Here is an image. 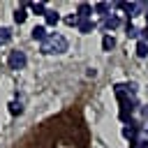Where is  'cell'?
Instances as JSON below:
<instances>
[{"label": "cell", "instance_id": "ba28073f", "mask_svg": "<svg viewBox=\"0 0 148 148\" xmlns=\"http://www.w3.org/2000/svg\"><path fill=\"white\" fill-rule=\"evenodd\" d=\"M76 30H79L81 35H88V32L95 30V21H90V18H81L79 25H76Z\"/></svg>", "mask_w": 148, "mask_h": 148}, {"label": "cell", "instance_id": "30bf717a", "mask_svg": "<svg viewBox=\"0 0 148 148\" xmlns=\"http://www.w3.org/2000/svg\"><path fill=\"white\" fill-rule=\"evenodd\" d=\"M92 12H95V14H102V16L106 18L109 12H111V5H109V2H97V5L92 7Z\"/></svg>", "mask_w": 148, "mask_h": 148}, {"label": "cell", "instance_id": "ffe728a7", "mask_svg": "<svg viewBox=\"0 0 148 148\" xmlns=\"http://www.w3.org/2000/svg\"><path fill=\"white\" fill-rule=\"evenodd\" d=\"M139 148H148V139H139Z\"/></svg>", "mask_w": 148, "mask_h": 148}, {"label": "cell", "instance_id": "6da1fadb", "mask_svg": "<svg viewBox=\"0 0 148 148\" xmlns=\"http://www.w3.org/2000/svg\"><path fill=\"white\" fill-rule=\"evenodd\" d=\"M113 92H116V99H118V104H120L118 118H120L123 123H130V120H132V113H134V109H136L134 95L125 88V83H116V86H113Z\"/></svg>", "mask_w": 148, "mask_h": 148}, {"label": "cell", "instance_id": "7c38bea8", "mask_svg": "<svg viewBox=\"0 0 148 148\" xmlns=\"http://www.w3.org/2000/svg\"><path fill=\"white\" fill-rule=\"evenodd\" d=\"M44 18H46V25H56V23L60 21V14H58V12H53V9H46Z\"/></svg>", "mask_w": 148, "mask_h": 148}, {"label": "cell", "instance_id": "8fae6325", "mask_svg": "<svg viewBox=\"0 0 148 148\" xmlns=\"http://www.w3.org/2000/svg\"><path fill=\"white\" fill-rule=\"evenodd\" d=\"M125 35H127L130 39H136V42H139V30L134 28V23H132L130 18H127V23H125Z\"/></svg>", "mask_w": 148, "mask_h": 148}, {"label": "cell", "instance_id": "4fadbf2b", "mask_svg": "<svg viewBox=\"0 0 148 148\" xmlns=\"http://www.w3.org/2000/svg\"><path fill=\"white\" fill-rule=\"evenodd\" d=\"M113 46H116V39H113V35L106 32V35L102 37V49H104V51H111Z\"/></svg>", "mask_w": 148, "mask_h": 148}, {"label": "cell", "instance_id": "277c9868", "mask_svg": "<svg viewBox=\"0 0 148 148\" xmlns=\"http://www.w3.org/2000/svg\"><path fill=\"white\" fill-rule=\"evenodd\" d=\"M141 130H143V125H141V123H136V120H130V123L123 127V136H125V139H130V141H136Z\"/></svg>", "mask_w": 148, "mask_h": 148}, {"label": "cell", "instance_id": "7a4b0ae2", "mask_svg": "<svg viewBox=\"0 0 148 148\" xmlns=\"http://www.w3.org/2000/svg\"><path fill=\"white\" fill-rule=\"evenodd\" d=\"M69 49V42L62 37V35H49V39L46 42H42L39 44V51L44 53V56H60V53H65Z\"/></svg>", "mask_w": 148, "mask_h": 148}, {"label": "cell", "instance_id": "5b68a950", "mask_svg": "<svg viewBox=\"0 0 148 148\" xmlns=\"http://www.w3.org/2000/svg\"><path fill=\"white\" fill-rule=\"evenodd\" d=\"M116 28H120V16L109 14V16L102 21V30H116Z\"/></svg>", "mask_w": 148, "mask_h": 148}, {"label": "cell", "instance_id": "7402d4cb", "mask_svg": "<svg viewBox=\"0 0 148 148\" xmlns=\"http://www.w3.org/2000/svg\"><path fill=\"white\" fill-rule=\"evenodd\" d=\"M143 132H146V134H148V125H146V127H143Z\"/></svg>", "mask_w": 148, "mask_h": 148}, {"label": "cell", "instance_id": "3957f363", "mask_svg": "<svg viewBox=\"0 0 148 148\" xmlns=\"http://www.w3.org/2000/svg\"><path fill=\"white\" fill-rule=\"evenodd\" d=\"M25 65H28V56H25V51H21V49L9 51V56H7V67H9V69H23Z\"/></svg>", "mask_w": 148, "mask_h": 148}, {"label": "cell", "instance_id": "2e32d148", "mask_svg": "<svg viewBox=\"0 0 148 148\" xmlns=\"http://www.w3.org/2000/svg\"><path fill=\"white\" fill-rule=\"evenodd\" d=\"M9 39H12V30L9 28H0V46L9 44Z\"/></svg>", "mask_w": 148, "mask_h": 148}, {"label": "cell", "instance_id": "e0dca14e", "mask_svg": "<svg viewBox=\"0 0 148 148\" xmlns=\"http://www.w3.org/2000/svg\"><path fill=\"white\" fill-rule=\"evenodd\" d=\"M9 113H12V116H21V113H23V104H21V102H12V104H9Z\"/></svg>", "mask_w": 148, "mask_h": 148}, {"label": "cell", "instance_id": "ac0fdd59", "mask_svg": "<svg viewBox=\"0 0 148 148\" xmlns=\"http://www.w3.org/2000/svg\"><path fill=\"white\" fill-rule=\"evenodd\" d=\"M79 21H81V18H79V16H76V12H74V14H69V16H67V18H65V23H67V25H74V28H76V25H79Z\"/></svg>", "mask_w": 148, "mask_h": 148}, {"label": "cell", "instance_id": "9c48e42d", "mask_svg": "<svg viewBox=\"0 0 148 148\" xmlns=\"http://www.w3.org/2000/svg\"><path fill=\"white\" fill-rule=\"evenodd\" d=\"M25 7H28V2H23L21 7H16V9H14V21H16L18 25H21V23L28 18V12H25Z\"/></svg>", "mask_w": 148, "mask_h": 148}, {"label": "cell", "instance_id": "52a82bcc", "mask_svg": "<svg viewBox=\"0 0 148 148\" xmlns=\"http://www.w3.org/2000/svg\"><path fill=\"white\" fill-rule=\"evenodd\" d=\"M90 14H92V5H90V2H79L76 16H79V18H90Z\"/></svg>", "mask_w": 148, "mask_h": 148}, {"label": "cell", "instance_id": "9a60e30c", "mask_svg": "<svg viewBox=\"0 0 148 148\" xmlns=\"http://www.w3.org/2000/svg\"><path fill=\"white\" fill-rule=\"evenodd\" d=\"M134 51H136V56H139V58H146V56H148V44L139 39V42H136V49H134Z\"/></svg>", "mask_w": 148, "mask_h": 148}, {"label": "cell", "instance_id": "5bb4252c", "mask_svg": "<svg viewBox=\"0 0 148 148\" xmlns=\"http://www.w3.org/2000/svg\"><path fill=\"white\" fill-rule=\"evenodd\" d=\"M28 7H30V12H35V14H46V5L44 2H28Z\"/></svg>", "mask_w": 148, "mask_h": 148}, {"label": "cell", "instance_id": "8992f818", "mask_svg": "<svg viewBox=\"0 0 148 148\" xmlns=\"http://www.w3.org/2000/svg\"><path fill=\"white\" fill-rule=\"evenodd\" d=\"M30 37H32L35 42H39V44H42V42H46V39H49L46 25H35V28H32V32H30Z\"/></svg>", "mask_w": 148, "mask_h": 148}, {"label": "cell", "instance_id": "d6986e66", "mask_svg": "<svg viewBox=\"0 0 148 148\" xmlns=\"http://www.w3.org/2000/svg\"><path fill=\"white\" fill-rule=\"evenodd\" d=\"M139 39H141V42H146V44H148V25H146V28H143V30H139Z\"/></svg>", "mask_w": 148, "mask_h": 148}, {"label": "cell", "instance_id": "44dd1931", "mask_svg": "<svg viewBox=\"0 0 148 148\" xmlns=\"http://www.w3.org/2000/svg\"><path fill=\"white\" fill-rule=\"evenodd\" d=\"M143 16H146V25H148V12H146V14H143Z\"/></svg>", "mask_w": 148, "mask_h": 148}]
</instances>
